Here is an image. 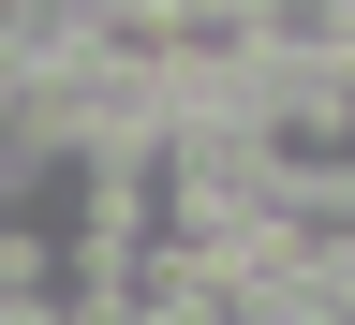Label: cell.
I'll list each match as a JSON object with an SVG mask.
<instances>
[{
	"mask_svg": "<svg viewBox=\"0 0 355 325\" xmlns=\"http://www.w3.org/2000/svg\"><path fill=\"white\" fill-rule=\"evenodd\" d=\"M60 281H74L60 222H0V310H60Z\"/></svg>",
	"mask_w": 355,
	"mask_h": 325,
	"instance_id": "cell-1",
	"label": "cell"
}]
</instances>
